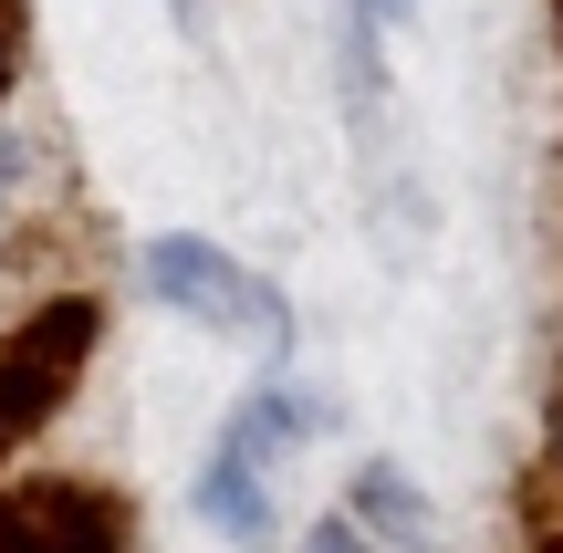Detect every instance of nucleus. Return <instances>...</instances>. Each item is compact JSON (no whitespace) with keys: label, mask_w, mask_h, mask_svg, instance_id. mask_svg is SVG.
Masks as SVG:
<instances>
[{"label":"nucleus","mask_w":563,"mask_h":553,"mask_svg":"<svg viewBox=\"0 0 563 553\" xmlns=\"http://www.w3.org/2000/svg\"><path fill=\"white\" fill-rule=\"evenodd\" d=\"M95 345H104V303L95 292H53V303H32L11 334H0V460H21L63 408H74Z\"/></svg>","instance_id":"f257e3e1"},{"label":"nucleus","mask_w":563,"mask_h":553,"mask_svg":"<svg viewBox=\"0 0 563 553\" xmlns=\"http://www.w3.org/2000/svg\"><path fill=\"white\" fill-rule=\"evenodd\" d=\"M313 429H323V408L302 387H282V376H272L262 397H241V418L220 429V450H209V471H199V522H220L230 543H272L282 460H292Z\"/></svg>","instance_id":"f03ea898"},{"label":"nucleus","mask_w":563,"mask_h":553,"mask_svg":"<svg viewBox=\"0 0 563 553\" xmlns=\"http://www.w3.org/2000/svg\"><path fill=\"white\" fill-rule=\"evenodd\" d=\"M146 292H157L167 313H188V324L209 334H241V345L282 355L292 345V303H282V283H262L251 262H230L220 241H146Z\"/></svg>","instance_id":"7ed1b4c3"},{"label":"nucleus","mask_w":563,"mask_h":553,"mask_svg":"<svg viewBox=\"0 0 563 553\" xmlns=\"http://www.w3.org/2000/svg\"><path fill=\"white\" fill-rule=\"evenodd\" d=\"M0 553H136V501L95 471L0 480Z\"/></svg>","instance_id":"20e7f679"},{"label":"nucleus","mask_w":563,"mask_h":553,"mask_svg":"<svg viewBox=\"0 0 563 553\" xmlns=\"http://www.w3.org/2000/svg\"><path fill=\"white\" fill-rule=\"evenodd\" d=\"M344 522H355L376 553H428V543H439V512L407 491L397 460H365V471H355V501H344Z\"/></svg>","instance_id":"39448f33"},{"label":"nucleus","mask_w":563,"mask_h":553,"mask_svg":"<svg viewBox=\"0 0 563 553\" xmlns=\"http://www.w3.org/2000/svg\"><path fill=\"white\" fill-rule=\"evenodd\" d=\"M302 553H376V543H365V533H355V522H344V512H334V522H313V533H302Z\"/></svg>","instance_id":"423d86ee"},{"label":"nucleus","mask_w":563,"mask_h":553,"mask_svg":"<svg viewBox=\"0 0 563 553\" xmlns=\"http://www.w3.org/2000/svg\"><path fill=\"white\" fill-rule=\"evenodd\" d=\"M21 84V0H0V95Z\"/></svg>","instance_id":"0eeeda50"},{"label":"nucleus","mask_w":563,"mask_h":553,"mask_svg":"<svg viewBox=\"0 0 563 553\" xmlns=\"http://www.w3.org/2000/svg\"><path fill=\"white\" fill-rule=\"evenodd\" d=\"M355 11H365V21H407L418 0H355Z\"/></svg>","instance_id":"6e6552de"},{"label":"nucleus","mask_w":563,"mask_h":553,"mask_svg":"<svg viewBox=\"0 0 563 553\" xmlns=\"http://www.w3.org/2000/svg\"><path fill=\"white\" fill-rule=\"evenodd\" d=\"M543 553H563V533H543Z\"/></svg>","instance_id":"1a4fd4ad"},{"label":"nucleus","mask_w":563,"mask_h":553,"mask_svg":"<svg viewBox=\"0 0 563 553\" xmlns=\"http://www.w3.org/2000/svg\"><path fill=\"white\" fill-rule=\"evenodd\" d=\"M553 21H563V0H553Z\"/></svg>","instance_id":"9d476101"}]
</instances>
